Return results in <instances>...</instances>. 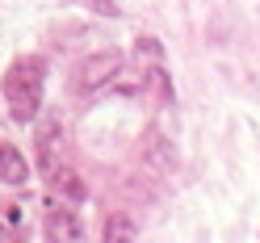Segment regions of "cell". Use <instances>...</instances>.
Here are the masks:
<instances>
[{
  "mask_svg": "<svg viewBox=\"0 0 260 243\" xmlns=\"http://www.w3.org/2000/svg\"><path fill=\"white\" fill-rule=\"evenodd\" d=\"M122 72V55L118 51H101L80 63L76 72V92H96V88H109V80Z\"/></svg>",
  "mask_w": 260,
  "mask_h": 243,
  "instance_id": "obj_2",
  "label": "cell"
},
{
  "mask_svg": "<svg viewBox=\"0 0 260 243\" xmlns=\"http://www.w3.org/2000/svg\"><path fill=\"white\" fill-rule=\"evenodd\" d=\"M135 235H139V226L126 214H109L105 218V239H135Z\"/></svg>",
  "mask_w": 260,
  "mask_h": 243,
  "instance_id": "obj_9",
  "label": "cell"
},
{
  "mask_svg": "<svg viewBox=\"0 0 260 243\" xmlns=\"http://www.w3.org/2000/svg\"><path fill=\"white\" fill-rule=\"evenodd\" d=\"M34 147H38V172L51 181V176L63 168V130L59 122H38V134H34Z\"/></svg>",
  "mask_w": 260,
  "mask_h": 243,
  "instance_id": "obj_3",
  "label": "cell"
},
{
  "mask_svg": "<svg viewBox=\"0 0 260 243\" xmlns=\"http://www.w3.org/2000/svg\"><path fill=\"white\" fill-rule=\"evenodd\" d=\"M51 185L63 193V197H72V201H84V181H80V176H76L68 164H63V168L51 176Z\"/></svg>",
  "mask_w": 260,
  "mask_h": 243,
  "instance_id": "obj_7",
  "label": "cell"
},
{
  "mask_svg": "<svg viewBox=\"0 0 260 243\" xmlns=\"http://www.w3.org/2000/svg\"><path fill=\"white\" fill-rule=\"evenodd\" d=\"M42 59H17L5 76V101H9V113L17 122H29L38 118L42 109Z\"/></svg>",
  "mask_w": 260,
  "mask_h": 243,
  "instance_id": "obj_1",
  "label": "cell"
},
{
  "mask_svg": "<svg viewBox=\"0 0 260 243\" xmlns=\"http://www.w3.org/2000/svg\"><path fill=\"white\" fill-rule=\"evenodd\" d=\"M0 181L5 185H25L29 181V164L21 159V151L13 143H0Z\"/></svg>",
  "mask_w": 260,
  "mask_h": 243,
  "instance_id": "obj_6",
  "label": "cell"
},
{
  "mask_svg": "<svg viewBox=\"0 0 260 243\" xmlns=\"http://www.w3.org/2000/svg\"><path fill=\"white\" fill-rule=\"evenodd\" d=\"M42 231H46V239H55V243H72V239L84 235V226H80V218L72 214V210H51Z\"/></svg>",
  "mask_w": 260,
  "mask_h": 243,
  "instance_id": "obj_5",
  "label": "cell"
},
{
  "mask_svg": "<svg viewBox=\"0 0 260 243\" xmlns=\"http://www.w3.org/2000/svg\"><path fill=\"white\" fill-rule=\"evenodd\" d=\"M143 92H151L159 105H168L172 101V84H168V76L159 72V67H151V72H143Z\"/></svg>",
  "mask_w": 260,
  "mask_h": 243,
  "instance_id": "obj_8",
  "label": "cell"
},
{
  "mask_svg": "<svg viewBox=\"0 0 260 243\" xmlns=\"http://www.w3.org/2000/svg\"><path fill=\"white\" fill-rule=\"evenodd\" d=\"M139 151H143V164H147L151 172H159V176H168V172L176 168L172 143H164V134H159V130H147V134H143V143H139Z\"/></svg>",
  "mask_w": 260,
  "mask_h": 243,
  "instance_id": "obj_4",
  "label": "cell"
}]
</instances>
